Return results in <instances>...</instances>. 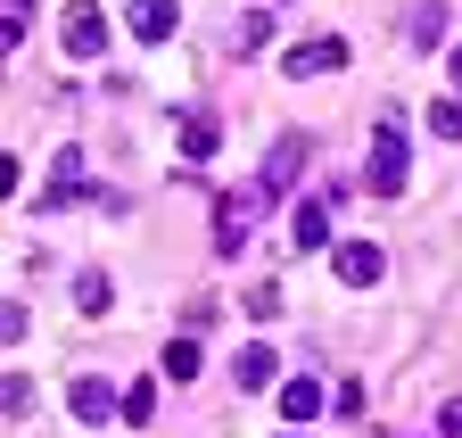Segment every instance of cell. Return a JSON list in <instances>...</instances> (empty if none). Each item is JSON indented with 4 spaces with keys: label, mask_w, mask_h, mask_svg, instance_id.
I'll return each instance as SVG.
<instances>
[{
    "label": "cell",
    "mask_w": 462,
    "mask_h": 438,
    "mask_svg": "<svg viewBox=\"0 0 462 438\" xmlns=\"http://www.w3.org/2000/svg\"><path fill=\"white\" fill-rule=\"evenodd\" d=\"M289 240L298 248H330V199H306L298 215H289Z\"/></svg>",
    "instance_id": "cell-9"
},
{
    "label": "cell",
    "mask_w": 462,
    "mask_h": 438,
    "mask_svg": "<svg viewBox=\"0 0 462 438\" xmlns=\"http://www.w3.org/2000/svg\"><path fill=\"white\" fill-rule=\"evenodd\" d=\"M273 191L264 182H248V191H231L223 207H215V256H240L248 248V232H256V207H264Z\"/></svg>",
    "instance_id": "cell-1"
},
{
    "label": "cell",
    "mask_w": 462,
    "mask_h": 438,
    "mask_svg": "<svg viewBox=\"0 0 462 438\" xmlns=\"http://www.w3.org/2000/svg\"><path fill=\"white\" fill-rule=\"evenodd\" d=\"M273 372H281L273 348H240V356H231V380H240V389H273Z\"/></svg>",
    "instance_id": "cell-11"
},
{
    "label": "cell",
    "mask_w": 462,
    "mask_h": 438,
    "mask_svg": "<svg viewBox=\"0 0 462 438\" xmlns=\"http://www.w3.org/2000/svg\"><path fill=\"white\" fill-rule=\"evenodd\" d=\"M75 306L83 314H107V273H83V282H75Z\"/></svg>",
    "instance_id": "cell-19"
},
{
    "label": "cell",
    "mask_w": 462,
    "mask_h": 438,
    "mask_svg": "<svg viewBox=\"0 0 462 438\" xmlns=\"http://www.w3.org/2000/svg\"><path fill=\"white\" fill-rule=\"evenodd\" d=\"M404 33H413V50H438V33H446V9H438V0H421V9H413V25H404Z\"/></svg>",
    "instance_id": "cell-16"
},
{
    "label": "cell",
    "mask_w": 462,
    "mask_h": 438,
    "mask_svg": "<svg viewBox=\"0 0 462 438\" xmlns=\"http://www.w3.org/2000/svg\"><path fill=\"white\" fill-rule=\"evenodd\" d=\"M199 364H207L199 340H173V348H165V380H199Z\"/></svg>",
    "instance_id": "cell-15"
},
{
    "label": "cell",
    "mask_w": 462,
    "mask_h": 438,
    "mask_svg": "<svg viewBox=\"0 0 462 438\" xmlns=\"http://www.w3.org/2000/svg\"><path fill=\"white\" fill-rule=\"evenodd\" d=\"M173 17H182V9H173V0H133V9H125L133 42H173Z\"/></svg>",
    "instance_id": "cell-7"
},
{
    "label": "cell",
    "mask_w": 462,
    "mask_h": 438,
    "mask_svg": "<svg viewBox=\"0 0 462 438\" xmlns=\"http://www.w3.org/2000/svg\"><path fill=\"white\" fill-rule=\"evenodd\" d=\"M430 133H438V141H462V91H446V99L430 107Z\"/></svg>",
    "instance_id": "cell-17"
},
{
    "label": "cell",
    "mask_w": 462,
    "mask_h": 438,
    "mask_svg": "<svg viewBox=\"0 0 462 438\" xmlns=\"http://www.w3.org/2000/svg\"><path fill=\"white\" fill-rule=\"evenodd\" d=\"M264 33H273V17H264V9H248L240 25H231V50H240V59H256V50H264Z\"/></svg>",
    "instance_id": "cell-14"
},
{
    "label": "cell",
    "mask_w": 462,
    "mask_h": 438,
    "mask_svg": "<svg viewBox=\"0 0 462 438\" xmlns=\"http://www.w3.org/2000/svg\"><path fill=\"white\" fill-rule=\"evenodd\" d=\"M306 149H314L306 133H281V141H273V157H264V174H256V182H264V191H289V182H298V174H306Z\"/></svg>",
    "instance_id": "cell-4"
},
{
    "label": "cell",
    "mask_w": 462,
    "mask_h": 438,
    "mask_svg": "<svg viewBox=\"0 0 462 438\" xmlns=\"http://www.w3.org/2000/svg\"><path fill=\"white\" fill-rule=\"evenodd\" d=\"M330 67H346V42H338V33H322V42H298V50L281 59V75H289V83H314V75H330Z\"/></svg>",
    "instance_id": "cell-3"
},
{
    "label": "cell",
    "mask_w": 462,
    "mask_h": 438,
    "mask_svg": "<svg viewBox=\"0 0 462 438\" xmlns=\"http://www.w3.org/2000/svg\"><path fill=\"white\" fill-rule=\"evenodd\" d=\"M454 83H462V50H454Z\"/></svg>",
    "instance_id": "cell-21"
},
{
    "label": "cell",
    "mask_w": 462,
    "mask_h": 438,
    "mask_svg": "<svg viewBox=\"0 0 462 438\" xmlns=\"http://www.w3.org/2000/svg\"><path fill=\"white\" fill-rule=\"evenodd\" d=\"M330 273H338V290H372L380 282V248L372 240H346V248H330Z\"/></svg>",
    "instance_id": "cell-5"
},
{
    "label": "cell",
    "mask_w": 462,
    "mask_h": 438,
    "mask_svg": "<svg viewBox=\"0 0 462 438\" xmlns=\"http://www.w3.org/2000/svg\"><path fill=\"white\" fill-rule=\"evenodd\" d=\"M438 438H462V397H454V405L438 414Z\"/></svg>",
    "instance_id": "cell-20"
},
{
    "label": "cell",
    "mask_w": 462,
    "mask_h": 438,
    "mask_svg": "<svg viewBox=\"0 0 462 438\" xmlns=\"http://www.w3.org/2000/svg\"><path fill=\"white\" fill-rule=\"evenodd\" d=\"M99 50H107V17L91 9V0H75L67 9V59H99Z\"/></svg>",
    "instance_id": "cell-6"
},
{
    "label": "cell",
    "mask_w": 462,
    "mask_h": 438,
    "mask_svg": "<svg viewBox=\"0 0 462 438\" xmlns=\"http://www.w3.org/2000/svg\"><path fill=\"white\" fill-rule=\"evenodd\" d=\"M215 116H199V107H182V157H190V166H207V157H215Z\"/></svg>",
    "instance_id": "cell-12"
},
{
    "label": "cell",
    "mask_w": 462,
    "mask_h": 438,
    "mask_svg": "<svg viewBox=\"0 0 462 438\" xmlns=\"http://www.w3.org/2000/svg\"><path fill=\"white\" fill-rule=\"evenodd\" d=\"M125 422H157V380H133L125 389Z\"/></svg>",
    "instance_id": "cell-18"
},
{
    "label": "cell",
    "mask_w": 462,
    "mask_h": 438,
    "mask_svg": "<svg viewBox=\"0 0 462 438\" xmlns=\"http://www.w3.org/2000/svg\"><path fill=\"white\" fill-rule=\"evenodd\" d=\"M67 405H75V422H107V414H116V389H107V380H91V372H83L75 389H67Z\"/></svg>",
    "instance_id": "cell-10"
},
{
    "label": "cell",
    "mask_w": 462,
    "mask_h": 438,
    "mask_svg": "<svg viewBox=\"0 0 462 438\" xmlns=\"http://www.w3.org/2000/svg\"><path fill=\"white\" fill-rule=\"evenodd\" d=\"M364 182L380 191V199H396L404 182H413V157H404V133H396V116L380 125V141H372V166H364Z\"/></svg>",
    "instance_id": "cell-2"
},
{
    "label": "cell",
    "mask_w": 462,
    "mask_h": 438,
    "mask_svg": "<svg viewBox=\"0 0 462 438\" xmlns=\"http://www.w3.org/2000/svg\"><path fill=\"white\" fill-rule=\"evenodd\" d=\"M281 414L289 422H314L322 414V389H314V380H289V389H281Z\"/></svg>",
    "instance_id": "cell-13"
},
{
    "label": "cell",
    "mask_w": 462,
    "mask_h": 438,
    "mask_svg": "<svg viewBox=\"0 0 462 438\" xmlns=\"http://www.w3.org/2000/svg\"><path fill=\"white\" fill-rule=\"evenodd\" d=\"M75 191H91V166H83V149H67V157L50 166V191H42V207H67Z\"/></svg>",
    "instance_id": "cell-8"
}]
</instances>
